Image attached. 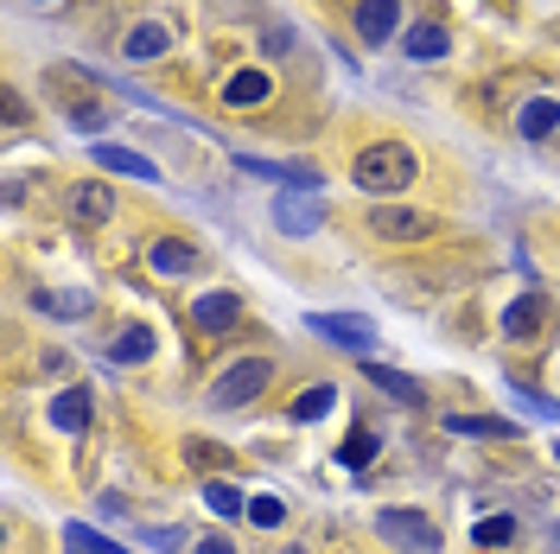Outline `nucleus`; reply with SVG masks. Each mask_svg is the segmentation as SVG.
<instances>
[{
    "label": "nucleus",
    "instance_id": "1",
    "mask_svg": "<svg viewBox=\"0 0 560 554\" xmlns=\"http://www.w3.org/2000/svg\"><path fill=\"white\" fill-rule=\"evenodd\" d=\"M414 153L395 148V141H376V148L357 153V166H350V179H357V191H376V198H389V191H408L414 185Z\"/></svg>",
    "mask_w": 560,
    "mask_h": 554
},
{
    "label": "nucleus",
    "instance_id": "2",
    "mask_svg": "<svg viewBox=\"0 0 560 554\" xmlns=\"http://www.w3.org/2000/svg\"><path fill=\"white\" fill-rule=\"evenodd\" d=\"M267 382H274V364H267V357H242V364H229L224 376L211 382V396H204V402L229 414V408H249Z\"/></svg>",
    "mask_w": 560,
    "mask_h": 554
},
{
    "label": "nucleus",
    "instance_id": "3",
    "mask_svg": "<svg viewBox=\"0 0 560 554\" xmlns=\"http://www.w3.org/2000/svg\"><path fill=\"white\" fill-rule=\"evenodd\" d=\"M376 535L402 554H440V529L420 517V510H382L376 517Z\"/></svg>",
    "mask_w": 560,
    "mask_h": 554
},
{
    "label": "nucleus",
    "instance_id": "4",
    "mask_svg": "<svg viewBox=\"0 0 560 554\" xmlns=\"http://www.w3.org/2000/svg\"><path fill=\"white\" fill-rule=\"evenodd\" d=\"M370 229L382 243H427V236H440V217L433 211H408V204H376Z\"/></svg>",
    "mask_w": 560,
    "mask_h": 554
},
{
    "label": "nucleus",
    "instance_id": "5",
    "mask_svg": "<svg viewBox=\"0 0 560 554\" xmlns=\"http://www.w3.org/2000/svg\"><path fill=\"white\" fill-rule=\"evenodd\" d=\"M306 332L332 338V344L357 351V357H376V326H370V319H357V313H312V319H306Z\"/></svg>",
    "mask_w": 560,
    "mask_h": 554
},
{
    "label": "nucleus",
    "instance_id": "6",
    "mask_svg": "<svg viewBox=\"0 0 560 554\" xmlns=\"http://www.w3.org/2000/svg\"><path fill=\"white\" fill-rule=\"evenodd\" d=\"M191 326L198 332H211V338H224L242 326V299L229 294V287H211V294H198L191 299Z\"/></svg>",
    "mask_w": 560,
    "mask_h": 554
},
{
    "label": "nucleus",
    "instance_id": "7",
    "mask_svg": "<svg viewBox=\"0 0 560 554\" xmlns=\"http://www.w3.org/2000/svg\"><path fill=\"white\" fill-rule=\"evenodd\" d=\"M198 261H204V249H191V243H179V236H153V243H147V268L172 274V281L198 274Z\"/></svg>",
    "mask_w": 560,
    "mask_h": 554
},
{
    "label": "nucleus",
    "instance_id": "8",
    "mask_svg": "<svg viewBox=\"0 0 560 554\" xmlns=\"http://www.w3.org/2000/svg\"><path fill=\"white\" fill-rule=\"evenodd\" d=\"M325 223V204L319 198H274V229L281 236H312Z\"/></svg>",
    "mask_w": 560,
    "mask_h": 554
},
{
    "label": "nucleus",
    "instance_id": "9",
    "mask_svg": "<svg viewBox=\"0 0 560 554\" xmlns=\"http://www.w3.org/2000/svg\"><path fill=\"white\" fill-rule=\"evenodd\" d=\"M395 26H402V0H364V7H357V33H364V45H389Z\"/></svg>",
    "mask_w": 560,
    "mask_h": 554
},
{
    "label": "nucleus",
    "instance_id": "10",
    "mask_svg": "<svg viewBox=\"0 0 560 554\" xmlns=\"http://www.w3.org/2000/svg\"><path fill=\"white\" fill-rule=\"evenodd\" d=\"M555 128H560V96H528L523 115H516V134L523 141H548Z\"/></svg>",
    "mask_w": 560,
    "mask_h": 554
},
{
    "label": "nucleus",
    "instance_id": "11",
    "mask_svg": "<svg viewBox=\"0 0 560 554\" xmlns=\"http://www.w3.org/2000/svg\"><path fill=\"white\" fill-rule=\"evenodd\" d=\"M103 357L121 369H134V364H147L153 357V326H128V332H115L109 344H103Z\"/></svg>",
    "mask_w": 560,
    "mask_h": 554
},
{
    "label": "nucleus",
    "instance_id": "12",
    "mask_svg": "<svg viewBox=\"0 0 560 554\" xmlns=\"http://www.w3.org/2000/svg\"><path fill=\"white\" fill-rule=\"evenodd\" d=\"M64 211H71L76 223H109L115 198H109V185H71V191H64Z\"/></svg>",
    "mask_w": 560,
    "mask_h": 554
},
{
    "label": "nucleus",
    "instance_id": "13",
    "mask_svg": "<svg viewBox=\"0 0 560 554\" xmlns=\"http://www.w3.org/2000/svg\"><path fill=\"white\" fill-rule=\"evenodd\" d=\"M121 51H128V64H153V58H166V51H172V33H166L159 20H141V26L128 33Z\"/></svg>",
    "mask_w": 560,
    "mask_h": 554
},
{
    "label": "nucleus",
    "instance_id": "14",
    "mask_svg": "<svg viewBox=\"0 0 560 554\" xmlns=\"http://www.w3.org/2000/svg\"><path fill=\"white\" fill-rule=\"evenodd\" d=\"M541 319H548V299L541 294H523L503 306V338H535L541 332Z\"/></svg>",
    "mask_w": 560,
    "mask_h": 554
},
{
    "label": "nucleus",
    "instance_id": "15",
    "mask_svg": "<svg viewBox=\"0 0 560 554\" xmlns=\"http://www.w3.org/2000/svg\"><path fill=\"white\" fill-rule=\"evenodd\" d=\"M96 153V166H109V173H128V179L141 185H159V166H153L147 153H128V148H90Z\"/></svg>",
    "mask_w": 560,
    "mask_h": 554
},
{
    "label": "nucleus",
    "instance_id": "16",
    "mask_svg": "<svg viewBox=\"0 0 560 554\" xmlns=\"http://www.w3.org/2000/svg\"><path fill=\"white\" fill-rule=\"evenodd\" d=\"M267 96H274L267 71H236V76H229V90H224V103H229V109H262Z\"/></svg>",
    "mask_w": 560,
    "mask_h": 554
},
{
    "label": "nucleus",
    "instance_id": "17",
    "mask_svg": "<svg viewBox=\"0 0 560 554\" xmlns=\"http://www.w3.org/2000/svg\"><path fill=\"white\" fill-rule=\"evenodd\" d=\"M51 427H58V434H83V427H90V389L51 396Z\"/></svg>",
    "mask_w": 560,
    "mask_h": 554
},
{
    "label": "nucleus",
    "instance_id": "18",
    "mask_svg": "<svg viewBox=\"0 0 560 554\" xmlns=\"http://www.w3.org/2000/svg\"><path fill=\"white\" fill-rule=\"evenodd\" d=\"M446 434H465V440H510L516 421H497V414H446Z\"/></svg>",
    "mask_w": 560,
    "mask_h": 554
},
{
    "label": "nucleus",
    "instance_id": "19",
    "mask_svg": "<svg viewBox=\"0 0 560 554\" xmlns=\"http://www.w3.org/2000/svg\"><path fill=\"white\" fill-rule=\"evenodd\" d=\"M33 306L38 313H51V319H90V313H96V299L76 294V287H51V294H38Z\"/></svg>",
    "mask_w": 560,
    "mask_h": 554
},
{
    "label": "nucleus",
    "instance_id": "20",
    "mask_svg": "<svg viewBox=\"0 0 560 554\" xmlns=\"http://www.w3.org/2000/svg\"><path fill=\"white\" fill-rule=\"evenodd\" d=\"M364 376H370L382 396H402V402H420V382L414 376H402V369H389V364H376V357H364Z\"/></svg>",
    "mask_w": 560,
    "mask_h": 554
},
{
    "label": "nucleus",
    "instance_id": "21",
    "mask_svg": "<svg viewBox=\"0 0 560 554\" xmlns=\"http://www.w3.org/2000/svg\"><path fill=\"white\" fill-rule=\"evenodd\" d=\"M402 51L427 64V58H446V51H452V38H446V26H408V38H402Z\"/></svg>",
    "mask_w": 560,
    "mask_h": 554
},
{
    "label": "nucleus",
    "instance_id": "22",
    "mask_svg": "<svg viewBox=\"0 0 560 554\" xmlns=\"http://www.w3.org/2000/svg\"><path fill=\"white\" fill-rule=\"evenodd\" d=\"M204 504H211V517H224V522H236V517H249V504H242V491L236 484H224V479H211L204 491H198Z\"/></svg>",
    "mask_w": 560,
    "mask_h": 554
},
{
    "label": "nucleus",
    "instance_id": "23",
    "mask_svg": "<svg viewBox=\"0 0 560 554\" xmlns=\"http://www.w3.org/2000/svg\"><path fill=\"white\" fill-rule=\"evenodd\" d=\"M376 446H382V434H376V427H357L350 440L337 446V465H344V472H364V465L376 459Z\"/></svg>",
    "mask_w": 560,
    "mask_h": 554
},
{
    "label": "nucleus",
    "instance_id": "24",
    "mask_svg": "<svg viewBox=\"0 0 560 554\" xmlns=\"http://www.w3.org/2000/svg\"><path fill=\"white\" fill-rule=\"evenodd\" d=\"M332 402H337L332 382H312V389L294 402V421H325V414H332Z\"/></svg>",
    "mask_w": 560,
    "mask_h": 554
},
{
    "label": "nucleus",
    "instance_id": "25",
    "mask_svg": "<svg viewBox=\"0 0 560 554\" xmlns=\"http://www.w3.org/2000/svg\"><path fill=\"white\" fill-rule=\"evenodd\" d=\"M64 542H71V554H121L109 535H96L90 522H71V529H64Z\"/></svg>",
    "mask_w": 560,
    "mask_h": 554
},
{
    "label": "nucleus",
    "instance_id": "26",
    "mask_svg": "<svg viewBox=\"0 0 560 554\" xmlns=\"http://www.w3.org/2000/svg\"><path fill=\"white\" fill-rule=\"evenodd\" d=\"M472 535H478V549H510L516 542V517H485Z\"/></svg>",
    "mask_w": 560,
    "mask_h": 554
},
{
    "label": "nucleus",
    "instance_id": "27",
    "mask_svg": "<svg viewBox=\"0 0 560 554\" xmlns=\"http://www.w3.org/2000/svg\"><path fill=\"white\" fill-rule=\"evenodd\" d=\"M249 522H262V529H281V522H287V504H281V497H249Z\"/></svg>",
    "mask_w": 560,
    "mask_h": 554
},
{
    "label": "nucleus",
    "instance_id": "28",
    "mask_svg": "<svg viewBox=\"0 0 560 554\" xmlns=\"http://www.w3.org/2000/svg\"><path fill=\"white\" fill-rule=\"evenodd\" d=\"M510 396H516L535 421H555V427H560V402H548V396H528V389H516V382H510Z\"/></svg>",
    "mask_w": 560,
    "mask_h": 554
},
{
    "label": "nucleus",
    "instance_id": "29",
    "mask_svg": "<svg viewBox=\"0 0 560 554\" xmlns=\"http://www.w3.org/2000/svg\"><path fill=\"white\" fill-rule=\"evenodd\" d=\"M141 542H147V549H186V529H141Z\"/></svg>",
    "mask_w": 560,
    "mask_h": 554
},
{
    "label": "nucleus",
    "instance_id": "30",
    "mask_svg": "<svg viewBox=\"0 0 560 554\" xmlns=\"http://www.w3.org/2000/svg\"><path fill=\"white\" fill-rule=\"evenodd\" d=\"M191 554H236V549H229L224 535H204V542H198V549H191Z\"/></svg>",
    "mask_w": 560,
    "mask_h": 554
},
{
    "label": "nucleus",
    "instance_id": "31",
    "mask_svg": "<svg viewBox=\"0 0 560 554\" xmlns=\"http://www.w3.org/2000/svg\"><path fill=\"white\" fill-rule=\"evenodd\" d=\"M274 554H306V549H274Z\"/></svg>",
    "mask_w": 560,
    "mask_h": 554
},
{
    "label": "nucleus",
    "instance_id": "32",
    "mask_svg": "<svg viewBox=\"0 0 560 554\" xmlns=\"http://www.w3.org/2000/svg\"><path fill=\"white\" fill-rule=\"evenodd\" d=\"M38 7H51V0H38Z\"/></svg>",
    "mask_w": 560,
    "mask_h": 554
},
{
    "label": "nucleus",
    "instance_id": "33",
    "mask_svg": "<svg viewBox=\"0 0 560 554\" xmlns=\"http://www.w3.org/2000/svg\"><path fill=\"white\" fill-rule=\"evenodd\" d=\"M555 535H560V522H555Z\"/></svg>",
    "mask_w": 560,
    "mask_h": 554
},
{
    "label": "nucleus",
    "instance_id": "34",
    "mask_svg": "<svg viewBox=\"0 0 560 554\" xmlns=\"http://www.w3.org/2000/svg\"><path fill=\"white\" fill-rule=\"evenodd\" d=\"M555 452H560V446H555Z\"/></svg>",
    "mask_w": 560,
    "mask_h": 554
}]
</instances>
